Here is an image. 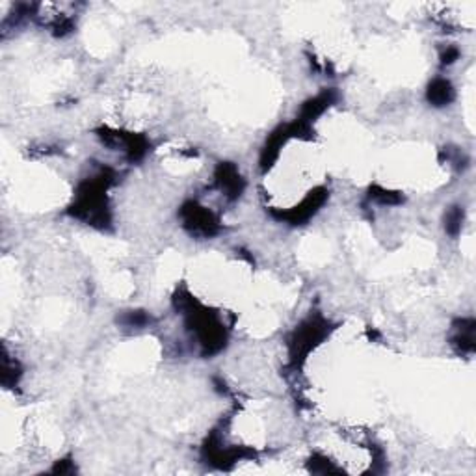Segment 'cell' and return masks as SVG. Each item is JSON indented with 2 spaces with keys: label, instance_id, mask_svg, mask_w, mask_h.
Returning a JSON list of instances; mask_svg holds the SVG:
<instances>
[{
  "label": "cell",
  "instance_id": "cell-6",
  "mask_svg": "<svg viewBox=\"0 0 476 476\" xmlns=\"http://www.w3.org/2000/svg\"><path fill=\"white\" fill-rule=\"evenodd\" d=\"M462 224H464V210L459 207H452L445 216V227L446 232L456 237L462 229Z\"/></svg>",
  "mask_w": 476,
  "mask_h": 476
},
{
  "label": "cell",
  "instance_id": "cell-9",
  "mask_svg": "<svg viewBox=\"0 0 476 476\" xmlns=\"http://www.w3.org/2000/svg\"><path fill=\"white\" fill-rule=\"evenodd\" d=\"M458 49H448L445 54H443V63H452V61L458 58Z\"/></svg>",
  "mask_w": 476,
  "mask_h": 476
},
{
  "label": "cell",
  "instance_id": "cell-1",
  "mask_svg": "<svg viewBox=\"0 0 476 476\" xmlns=\"http://www.w3.org/2000/svg\"><path fill=\"white\" fill-rule=\"evenodd\" d=\"M326 326L328 324L318 320V318H309L307 322H304L301 328L296 330L292 342H290V352H292L294 361L298 359V355H306L322 339L324 333H326Z\"/></svg>",
  "mask_w": 476,
  "mask_h": 476
},
{
  "label": "cell",
  "instance_id": "cell-2",
  "mask_svg": "<svg viewBox=\"0 0 476 476\" xmlns=\"http://www.w3.org/2000/svg\"><path fill=\"white\" fill-rule=\"evenodd\" d=\"M184 216V226L188 227L190 231L196 235H203V237H212L214 232L218 231V220L214 218V214L210 210L203 207H197L196 203H188L183 210Z\"/></svg>",
  "mask_w": 476,
  "mask_h": 476
},
{
  "label": "cell",
  "instance_id": "cell-8",
  "mask_svg": "<svg viewBox=\"0 0 476 476\" xmlns=\"http://www.w3.org/2000/svg\"><path fill=\"white\" fill-rule=\"evenodd\" d=\"M123 322L127 324L128 328H132V326H136V328H141V326H146V324H147V317H146V315H143V313H140V311L128 313Z\"/></svg>",
  "mask_w": 476,
  "mask_h": 476
},
{
  "label": "cell",
  "instance_id": "cell-5",
  "mask_svg": "<svg viewBox=\"0 0 476 476\" xmlns=\"http://www.w3.org/2000/svg\"><path fill=\"white\" fill-rule=\"evenodd\" d=\"M454 99V88L446 79H435L428 88V101L434 106H446Z\"/></svg>",
  "mask_w": 476,
  "mask_h": 476
},
{
  "label": "cell",
  "instance_id": "cell-4",
  "mask_svg": "<svg viewBox=\"0 0 476 476\" xmlns=\"http://www.w3.org/2000/svg\"><path fill=\"white\" fill-rule=\"evenodd\" d=\"M216 181L220 184V188L226 192L227 196L235 199L242 194V188H244V183L238 175L237 168L232 164H220L218 171H216Z\"/></svg>",
  "mask_w": 476,
  "mask_h": 476
},
{
  "label": "cell",
  "instance_id": "cell-7",
  "mask_svg": "<svg viewBox=\"0 0 476 476\" xmlns=\"http://www.w3.org/2000/svg\"><path fill=\"white\" fill-rule=\"evenodd\" d=\"M376 192H379V194H373L370 192V197H374L376 201L379 203H387V205H395V203H400L402 201V197L397 196V194H393V192H387V190H378L376 188Z\"/></svg>",
  "mask_w": 476,
  "mask_h": 476
},
{
  "label": "cell",
  "instance_id": "cell-3",
  "mask_svg": "<svg viewBox=\"0 0 476 476\" xmlns=\"http://www.w3.org/2000/svg\"><path fill=\"white\" fill-rule=\"evenodd\" d=\"M326 197H328V192L324 188H318L317 192L307 197L306 201L301 203L299 207H296L294 210H290V212L281 214V218H285V220H288L290 224H301V221H306L307 218H311L313 214L322 207Z\"/></svg>",
  "mask_w": 476,
  "mask_h": 476
}]
</instances>
